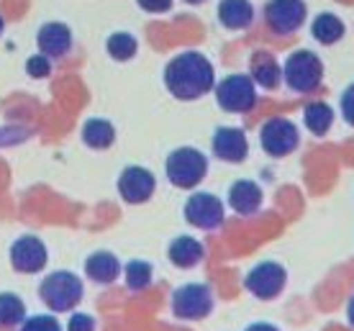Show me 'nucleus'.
Wrapping results in <instances>:
<instances>
[{"label":"nucleus","mask_w":354,"mask_h":331,"mask_svg":"<svg viewBox=\"0 0 354 331\" xmlns=\"http://www.w3.org/2000/svg\"><path fill=\"white\" fill-rule=\"evenodd\" d=\"M165 88L177 100H198L216 88V72L201 52H183L165 67Z\"/></svg>","instance_id":"nucleus-1"},{"label":"nucleus","mask_w":354,"mask_h":331,"mask_svg":"<svg viewBox=\"0 0 354 331\" xmlns=\"http://www.w3.org/2000/svg\"><path fill=\"white\" fill-rule=\"evenodd\" d=\"M82 296H85L82 280L67 269L49 272L39 285V298L52 314H72L80 305Z\"/></svg>","instance_id":"nucleus-2"},{"label":"nucleus","mask_w":354,"mask_h":331,"mask_svg":"<svg viewBox=\"0 0 354 331\" xmlns=\"http://www.w3.org/2000/svg\"><path fill=\"white\" fill-rule=\"evenodd\" d=\"M165 172H167V180L175 188L193 190L208 175V157L201 149L180 146L175 152H169L167 162H165Z\"/></svg>","instance_id":"nucleus-3"},{"label":"nucleus","mask_w":354,"mask_h":331,"mask_svg":"<svg viewBox=\"0 0 354 331\" xmlns=\"http://www.w3.org/2000/svg\"><path fill=\"white\" fill-rule=\"evenodd\" d=\"M283 80L288 82V88L292 93L308 95L313 90L321 88L324 80V62L319 59V54H313L310 49H298L285 59L283 67Z\"/></svg>","instance_id":"nucleus-4"},{"label":"nucleus","mask_w":354,"mask_h":331,"mask_svg":"<svg viewBox=\"0 0 354 331\" xmlns=\"http://www.w3.org/2000/svg\"><path fill=\"white\" fill-rule=\"evenodd\" d=\"M216 103L226 113H249L257 106V85L249 75H229L216 82Z\"/></svg>","instance_id":"nucleus-5"},{"label":"nucleus","mask_w":354,"mask_h":331,"mask_svg":"<svg viewBox=\"0 0 354 331\" xmlns=\"http://www.w3.org/2000/svg\"><path fill=\"white\" fill-rule=\"evenodd\" d=\"M259 144H262L265 154H270L274 160H283V157H288V154L298 149L301 131H298V126L292 124L290 118H267L262 129H259Z\"/></svg>","instance_id":"nucleus-6"},{"label":"nucleus","mask_w":354,"mask_h":331,"mask_svg":"<svg viewBox=\"0 0 354 331\" xmlns=\"http://www.w3.org/2000/svg\"><path fill=\"white\" fill-rule=\"evenodd\" d=\"M213 311V293L203 283H187L172 293V314L180 321H201Z\"/></svg>","instance_id":"nucleus-7"},{"label":"nucleus","mask_w":354,"mask_h":331,"mask_svg":"<svg viewBox=\"0 0 354 331\" xmlns=\"http://www.w3.org/2000/svg\"><path fill=\"white\" fill-rule=\"evenodd\" d=\"M285 283H288V272L280 262H259L244 278V287L259 301H274L285 290Z\"/></svg>","instance_id":"nucleus-8"},{"label":"nucleus","mask_w":354,"mask_h":331,"mask_svg":"<svg viewBox=\"0 0 354 331\" xmlns=\"http://www.w3.org/2000/svg\"><path fill=\"white\" fill-rule=\"evenodd\" d=\"M185 221L195 229H203V231H213V229H218L223 224V203L218 196H213V193H193V196L187 198L185 203Z\"/></svg>","instance_id":"nucleus-9"},{"label":"nucleus","mask_w":354,"mask_h":331,"mask_svg":"<svg viewBox=\"0 0 354 331\" xmlns=\"http://www.w3.org/2000/svg\"><path fill=\"white\" fill-rule=\"evenodd\" d=\"M308 16V8L303 0H270L265 6V21L274 34L288 36L295 34Z\"/></svg>","instance_id":"nucleus-10"},{"label":"nucleus","mask_w":354,"mask_h":331,"mask_svg":"<svg viewBox=\"0 0 354 331\" xmlns=\"http://www.w3.org/2000/svg\"><path fill=\"white\" fill-rule=\"evenodd\" d=\"M46 244L34 236V234H24L18 236L16 242L10 244V265L16 272H24V275H34L46 265Z\"/></svg>","instance_id":"nucleus-11"},{"label":"nucleus","mask_w":354,"mask_h":331,"mask_svg":"<svg viewBox=\"0 0 354 331\" xmlns=\"http://www.w3.org/2000/svg\"><path fill=\"white\" fill-rule=\"evenodd\" d=\"M118 196L124 198L126 203L131 206H139V203H147L151 196H154V188H157V180L147 167H126L121 175H118Z\"/></svg>","instance_id":"nucleus-12"},{"label":"nucleus","mask_w":354,"mask_h":331,"mask_svg":"<svg viewBox=\"0 0 354 331\" xmlns=\"http://www.w3.org/2000/svg\"><path fill=\"white\" fill-rule=\"evenodd\" d=\"M211 149L221 162L239 164V162L247 160V154H249L247 134H244L241 129H236V126H221V129L213 131Z\"/></svg>","instance_id":"nucleus-13"},{"label":"nucleus","mask_w":354,"mask_h":331,"mask_svg":"<svg viewBox=\"0 0 354 331\" xmlns=\"http://www.w3.org/2000/svg\"><path fill=\"white\" fill-rule=\"evenodd\" d=\"M36 44H39V52L49 59L64 57L72 49V31L64 23H44L36 34Z\"/></svg>","instance_id":"nucleus-14"},{"label":"nucleus","mask_w":354,"mask_h":331,"mask_svg":"<svg viewBox=\"0 0 354 331\" xmlns=\"http://www.w3.org/2000/svg\"><path fill=\"white\" fill-rule=\"evenodd\" d=\"M229 206L234 214L254 216L262 208V188L254 180H236L229 188Z\"/></svg>","instance_id":"nucleus-15"},{"label":"nucleus","mask_w":354,"mask_h":331,"mask_svg":"<svg viewBox=\"0 0 354 331\" xmlns=\"http://www.w3.org/2000/svg\"><path fill=\"white\" fill-rule=\"evenodd\" d=\"M121 262H118V257H115L113 252H93L88 260H85V275H88L93 283H97V285H111V283H115L118 280V275H121Z\"/></svg>","instance_id":"nucleus-16"},{"label":"nucleus","mask_w":354,"mask_h":331,"mask_svg":"<svg viewBox=\"0 0 354 331\" xmlns=\"http://www.w3.org/2000/svg\"><path fill=\"white\" fill-rule=\"evenodd\" d=\"M249 77L254 85L265 90H274L280 82H283V67L277 64L272 54L267 52H254L252 54V62H249Z\"/></svg>","instance_id":"nucleus-17"},{"label":"nucleus","mask_w":354,"mask_h":331,"mask_svg":"<svg viewBox=\"0 0 354 331\" xmlns=\"http://www.w3.org/2000/svg\"><path fill=\"white\" fill-rule=\"evenodd\" d=\"M203 254H205L203 244L198 242V239H193V236H177V239L169 242V249H167L169 262L180 269L195 267L198 262L203 260Z\"/></svg>","instance_id":"nucleus-18"},{"label":"nucleus","mask_w":354,"mask_h":331,"mask_svg":"<svg viewBox=\"0 0 354 331\" xmlns=\"http://www.w3.org/2000/svg\"><path fill=\"white\" fill-rule=\"evenodd\" d=\"M218 21L223 28L241 31L254 21V8L249 0H221L218 3Z\"/></svg>","instance_id":"nucleus-19"},{"label":"nucleus","mask_w":354,"mask_h":331,"mask_svg":"<svg viewBox=\"0 0 354 331\" xmlns=\"http://www.w3.org/2000/svg\"><path fill=\"white\" fill-rule=\"evenodd\" d=\"M303 124L313 136H326L334 126V108L328 103H321V100L308 103L303 108Z\"/></svg>","instance_id":"nucleus-20"},{"label":"nucleus","mask_w":354,"mask_h":331,"mask_svg":"<svg viewBox=\"0 0 354 331\" xmlns=\"http://www.w3.org/2000/svg\"><path fill=\"white\" fill-rule=\"evenodd\" d=\"M82 142L88 144L90 149H108L115 142V129L106 118H90L82 126Z\"/></svg>","instance_id":"nucleus-21"},{"label":"nucleus","mask_w":354,"mask_h":331,"mask_svg":"<svg viewBox=\"0 0 354 331\" xmlns=\"http://www.w3.org/2000/svg\"><path fill=\"white\" fill-rule=\"evenodd\" d=\"M344 31H346L344 21H342L339 16H334V13H321V16H316V21L310 23V34H313V39L326 46L342 41Z\"/></svg>","instance_id":"nucleus-22"},{"label":"nucleus","mask_w":354,"mask_h":331,"mask_svg":"<svg viewBox=\"0 0 354 331\" xmlns=\"http://www.w3.org/2000/svg\"><path fill=\"white\" fill-rule=\"evenodd\" d=\"M26 321V303L13 293H0V326H21Z\"/></svg>","instance_id":"nucleus-23"},{"label":"nucleus","mask_w":354,"mask_h":331,"mask_svg":"<svg viewBox=\"0 0 354 331\" xmlns=\"http://www.w3.org/2000/svg\"><path fill=\"white\" fill-rule=\"evenodd\" d=\"M108 54L113 57L115 62H129L136 57V49H139V41L133 34H126V31H118V34H111L106 41Z\"/></svg>","instance_id":"nucleus-24"},{"label":"nucleus","mask_w":354,"mask_h":331,"mask_svg":"<svg viewBox=\"0 0 354 331\" xmlns=\"http://www.w3.org/2000/svg\"><path fill=\"white\" fill-rule=\"evenodd\" d=\"M124 278L131 290H144L151 285V265L144 260H131L124 267Z\"/></svg>","instance_id":"nucleus-25"},{"label":"nucleus","mask_w":354,"mask_h":331,"mask_svg":"<svg viewBox=\"0 0 354 331\" xmlns=\"http://www.w3.org/2000/svg\"><path fill=\"white\" fill-rule=\"evenodd\" d=\"M18 331H62V323L57 321L52 314H39L26 319Z\"/></svg>","instance_id":"nucleus-26"},{"label":"nucleus","mask_w":354,"mask_h":331,"mask_svg":"<svg viewBox=\"0 0 354 331\" xmlns=\"http://www.w3.org/2000/svg\"><path fill=\"white\" fill-rule=\"evenodd\" d=\"M26 72L31 75V77H36V80L46 77V75L52 72V62H49V57H44V54H34V57H28Z\"/></svg>","instance_id":"nucleus-27"},{"label":"nucleus","mask_w":354,"mask_h":331,"mask_svg":"<svg viewBox=\"0 0 354 331\" xmlns=\"http://www.w3.org/2000/svg\"><path fill=\"white\" fill-rule=\"evenodd\" d=\"M339 111H342V118H344L346 124L354 126V85L342 93V98H339Z\"/></svg>","instance_id":"nucleus-28"},{"label":"nucleus","mask_w":354,"mask_h":331,"mask_svg":"<svg viewBox=\"0 0 354 331\" xmlns=\"http://www.w3.org/2000/svg\"><path fill=\"white\" fill-rule=\"evenodd\" d=\"M67 331H95V319L90 314H72L67 326Z\"/></svg>","instance_id":"nucleus-29"},{"label":"nucleus","mask_w":354,"mask_h":331,"mask_svg":"<svg viewBox=\"0 0 354 331\" xmlns=\"http://www.w3.org/2000/svg\"><path fill=\"white\" fill-rule=\"evenodd\" d=\"M136 3L147 13H167L172 8V0H136Z\"/></svg>","instance_id":"nucleus-30"},{"label":"nucleus","mask_w":354,"mask_h":331,"mask_svg":"<svg viewBox=\"0 0 354 331\" xmlns=\"http://www.w3.org/2000/svg\"><path fill=\"white\" fill-rule=\"evenodd\" d=\"M247 331H280L274 323H267V321H257L252 323V326H247Z\"/></svg>","instance_id":"nucleus-31"},{"label":"nucleus","mask_w":354,"mask_h":331,"mask_svg":"<svg viewBox=\"0 0 354 331\" xmlns=\"http://www.w3.org/2000/svg\"><path fill=\"white\" fill-rule=\"evenodd\" d=\"M346 321H349V326L354 329V296L349 298V303H346Z\"/></svg>","instance_id":"nucleus-32"},{"label":"nucleus","mask_w":354,"mask_h":331,"mask_svg":"<svg viewBox=\"0 0 354 331\" xmlns=\"http://www.w3.org/2000/svg\"><path fill=\"white\" fill-rule=\"evenodd\" d=\"M185 3H190V6H198V3H205V0H185Z\"/></svg>","instance_id":"nucleus-33"},{"label":"nucleus","mask_w":354,"mask_h":331,"mask_svg":"<svg viewBox=\"0 0 354 331\" xmlns=\"http://www.w3.org/2000/svg\"><path fill=\"white\" fill-rule=\"evenodd\" d=\"M3 28H6V21H3V16H0V34H3Z\"/></svg>","instance_id":"nucleus-34"}]
</instances>
